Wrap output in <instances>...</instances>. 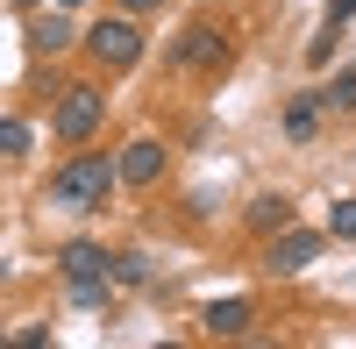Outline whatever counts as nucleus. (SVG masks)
Instances as JSON below:
<instances>
[{
  "instance_id": "9d476101",
  "label": "nucleus",
  "mask_w": 356,
  "mask_h": 349,
  "mask_svg": "<svg viewBox=\"0 0 356 349\" xmlns=\"http://www.w3.org/2000/svg\"><path fill=\"white\" fill-rule=\"evenodd\" d=\"M285 136H292V143H314V136H321V100H314V93H292V100H285Z\"/></svg>"
},
{
  "instance_id": "7ed1b4c3",
  "label": "nucleus",
  "mask_w": 356,
  "mask_h": 349,
  "mask_svg": "<svg viewBox=\"0 0 356 349\" xmlns=\"http://www.w3.org/2000/svg\"><path fill=\"white\" fill-rule=\"evenodd\" d=\"M79 43L100 72H136L143 65V15H100L79 29Z\"/></svg>"
},
{
  "instance_id": "20e7f679",
  "label": "nucleus",
  "mask_w": 356,
  "mask_h": 349,
  "mask_svg": "<svg viewBox=\"0 0 356 349\" xmlns=\"http://www.w3.org/2000/svg\"><path fill=\"white\" fill-rule=\"evenodd\" d=\"M321 250H328V228H300V221H285L278 236H264V271H271V278H300Z\"/></svg>"
},
{
  "instance_id": "f8f14e48",
  "label": "nucleus",
  "mask_w": 356,
  "mask_h": 349,
  "mask_svg": "<svg viewBox=\"0 0 356 349\" xmlns=\"http://www.w3.org/2000/svg\"><path fill=\"white\" fill-rule=\"evenodd\" d=\"M314 100L328 107V114H356V65H342L328 86H314Z\"/></svg>"
},
{
  "instance_id": "6e6552de",
  "label": "nucleus",
  "mask_w": 356,
  "mask_h": 349,
  "mask_svg": "<svg viewBox=\"0 0 356 349\" xmlns=\"http://www.w3.org/2000/svg\"><path fill=\"white\" fill-rule=\"evenodd\" d=\"M257 328V300H207L200 307V335H214V342H243Z\"/></svg>"
},
{
  "instance_id": "f257e3e1",
  "label": "nucleus",
  "mask_w": 356,
  "mask_h": 349,
  "mask_svg": "<svg viewBox=\"0 0 356 349\" xmlns=\"http://www.w3.org/2000/svg\"><path fill=\"white\" fill-rule=\"evenodd\" d=\"M114 186H122V171H114V150H86V143H79V150L50 171L43 207H57V214H100Z\"/></svg>"
},
{
  "instance_id": "1a4fd4ad",
  "label": "nucleus",
  "mask_w": 356,
  "mask_h": 349,
  "mask_svg": "<svg viewBox=\"0 0 356 349\" xmlns=\"http://www.w3.org/2000/svg\"><path fill=\"white\" fill-rule=\"evenodd\" d=\"M57 278H114L107 243H65L57 250Z\"/></svg>"
},
{
  "instance_id": "f03ea898",
  "label": "nucleus",
  "mask_w": 356,
  "mask_h": 349,
  "mask_svg": "<svg viewBox=\"0 0 356 349\" xmlns=\"http://www.w3.org/2000/svg\"><path fill=\"white\" fill-rule=\"evenodd\" d=\"M107 129V86H93V79H72V86H57V107H50V136L57 143H93Z\"/></svg>"
},
{
  "instance_id": "0eeeda50",
  "label": "nucleus",
  "mask_w": 356,
  "mask_h": 349,
  "mask_svg": "<svg viewBox=\"0 0 356 349\" xmlns=\"http://www.w3.org/2000/svg\"><path fill=\"white\" fill-rule=\"evenodd\" d=\"M72 43H79L72 8H50V0H36V8H29V50H36V57H65Z\"/></svg>"
},
{
  "instance_id": "6ab92c4d",
  "label": "nucleus",
  "mask_w": 356,
  "mask_h": 349,
  "mask_svg": "<svg viewBox=\"0 0 356 349\" xmlns=\"http://www.w3.org/2000/svg\"><path fill=\"white\" fill-rule=\"evenodd\" d=\"M164 0H122V15H157Z\"/></svg>"
},
{
  "instance_id": "dca6fc26",
  "label": "nucleus",
  "mask_w": 356,
  "mask_h": 349,
  "mask_svg": "<svg viewBox=\"0 0 356 349\" xmlns=\"http://www.w3.org/2000/svg\"><path fill=\"white\" fill-rule=\"evenodd\" d=\"M114 285H150V257H143V250L114 257Z\"/></svg>"
},
{
  "instance_id": "4468645a",
  "label": "nucleus",
  "mask_w": 356,
  "mask_h": 349,
  "mask_svg": "<svg viewBox=\"0 0 356 349\" xmlns=\"http://www.w3.org/2000/svg\"><path fill=\"white\" fill-rule=\"evenodd\" d=\"M321 228H328V243H356V193H349V200H335Z\"/></svg>"
},
{
  "instance_id": "f3484780",
  "label": "nucleus",
  "mask_w": 356,
  "mask_h": 349,
  "mask_svg": "<svg viewBox=\"0 0 356 349\" xmlns=\"http://www.w3.org/2000/svg\"><path fill=\"white\" fill-rule=\"evenodd\" d=\"M335 43H342V36H335V29H321V36H314V43H307V65H314V72H321V65H328V57H335Z\"/></svg>"
},
{
  "instance_id": "412c9836",
  "label": "nucleus",
  "mask_w": 356,
  "mask_h": 349,
  "mask_svg": "<svg viewBox=\"0 0 356 349\" xmlns=\"http://www.w3.org/2000/svg\"><path fill=\"white\" fill-rule=\"evenodd\" d=\"M15 8H36V0H15Z\"/></svg>"
},
{
  "instance_id": "2eb2a0df",
  "label": "nucleus",
  "mask_w": 356,
  "mask_h": 349,
  "mask_svg": "<svg viewBox=\"0 0 356 349\" xmlns=\"http://www.w3.org/2000/svg\"><path fill=\"white\" fill-rule=\"evenodd\" d=\"M29 143H36V129H29L22 114H0V157H22Z\"/></svg>"
},
{
  "instance_id": "a211bd4d",
  "label": "nucleus",
  "mask_w": 356,
  "mask_h": 349,
  "mask_svg": "<svg viewBox=\"0 0 356 349\" xmlns=\"http://www.w3.org/2000/svg\"><path fill=\"white\" fill-rule=\"evenodd\" d=\"M349 22H356V0H328V15H321V29H335V36H342Z\"/></svg>"
},
{
  "instance_id": "ddd939ff",
  "label": "nucleus",
  "mask_w": 356,
  "mask_h": 349,
  "mask_svg": "<svg viewBox=\"0 0 356 349\" xmlns=\"http://www.w3.org/2000/svg\"><path fill=\"white\" fill-rule=\"evenodd\" d=\"M65 293H72V307L93 314V307H107V300H114V278H65Z\"/></svg>"
},
{
  "instance_id": "9b49d317",
  "label": "nucleus",
  "mask_w": 356,
  "mask_h": 349,
  "mask_svg": "<svg viewBox=\"0 0 356 349\" xmlns=\"http://www.w3.org/2000/svg\"><path fill=\"white\" fill-rule=\"evenodd\" d=\"M285 221H300V214H292V200H285V193H264V200H250V228H257V236H278Z\"/></svg>"
},
{
  "instance_id": "39448f33",
  "label": "nucleus",
  "mask_w": 356,
  "mask_h": 349,
  "mask_svg": "<svg viewBox=\"0 0 356 349\" xmlns=\"http://www.w3.org/2000/svg\"><path fill=\"white\" fill-rule=\"evenodd\" d=\"M221 65H228V36L214 22H186L178 43L164 50V72H221Z\"/></svg>"
},
{
  "instance_id": "423d86ee",
  "label": "nucleus",
  "mask_w": 356,
  "mask_h": 349,
  "mask_svg": "<svg viewBox=\"0 0 356 349\" xmlns=\"http://www.w3.org/2000/svg\"><path fill=\"white\" fill-rule=\"evenodd\" d=\"M164 164H171V150H164L157 136H136V143L114 150V171H122V186H136V193H150L164 179Z\"/></svg>"
},
{
  "instance_id": "aec40b11",
  "label": "nucleus",
  "mask_w": 356,
  "mask_h": 349,
  "mask_svg": "<svg viewBox=\"0 0 356 349\" xmlns=\"http://www.w3.org/2000/svg\"><path fill=\"white\" fill-rule=\"evenodd\" d=\"M50 8H72V15H79V8H86V0H50Z\"/></svg>"
}]
</instances>
